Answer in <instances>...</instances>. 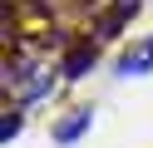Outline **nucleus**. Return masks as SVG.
Segmentation results:
<instances>
[{"instance_id":"2","label":"nucleus","mask_w":153,"mask_h":148,"mask_svg":"<svg viewBox=\"0 0 153 148\" xmlns=\"http://www.w3.org/2000/svg\"><path fill=\"white\" fill-rule=\"evenodd\" d=\"M89 118H94V114H74V118H64V123L54 128V138H59V143H74V138L89 128Z\"/></svg>"},{"instance_id":"1","label":"nucleus","mask_w":153,"mask_h":148,"mask_svg":"<svg viewBox=\"0 0 153 148\" xmlns=\"http://www.w3.org/2000/svg\"><path fill=\"white\" fill-rule=\"evenodd\" d=\"M153 69V39H143V45H133L128 54L119 59V74H148Z\"/></svg>"}]
</instances>
